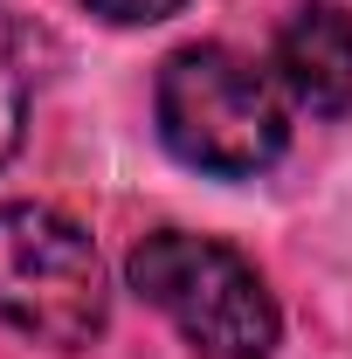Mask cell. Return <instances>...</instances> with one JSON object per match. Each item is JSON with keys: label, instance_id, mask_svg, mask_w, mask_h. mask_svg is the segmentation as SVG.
Masks as SVG:
<instances>
[{"label": "cell", "instance_id": "5", "mask_svg": "<svg viewBox=\"0 0 352 359\" xmlns=\"http://www.w3.org/2000/svg\"><path fill=\"white\" fill-rule=\"evenodd\" d=\"M28 125V35L0 14V159L21 145Z\"/></svg>", "mask_w": 352, "mask_h": 359}, {"label": "cell", "instance_id": "1", "mask_svg": "<svg viewBox=\"0 0 352 359\" xmlns=\"http://www.w3.org/2000/svg\"><path fill=\"white\" fill-rule=\"evenodd\" d=\"M152 104H159V138L173 145V159L221 180L263 173L290 145V118L276 104V83L256 62H242L235 48H215V42L173 48L159 62Z\"/></svg>", "mask_w": 352, "mask_h": 359}, {"label": "cell", "instance_id": "2", "mask_svg": "<svg viewBox=\"0 0 352 359\" xmlns=\"http://www.w3.org/2000/svg\"><path fill=\"white\" fill-rule=\"evenodd\" d=\"M132 290L152 311L173 318V332L194 346L201 359H269L276 353V297L256 276L249 256H235L215 235H180L159 228L125 256Z\"/></svg>", "mask_w": 352, "mask_h": 359}, {"label": "cell", "instance_id": "3", "mask_svg": "<svg viewBox=\"0 0 352 359\" xmlns=\"http://www.w3.org/2000/svg\"><path fill=\"white\" fill-rule=\"evenodd\" d=\"M0 318L55 353H76L104 332V263L97 242L42 201L0 208Z\"/></svg>", "mask_w": 352, "mask_h": 359}, {"label": "cell", "instance_id": "4", "mask_svg": "<svg viewBox=\"0 0 352 359\" xmlns=\"http://www.w3.org/2000/svg\"><path fill=\"white\" fill-rule=\"evenodd\" d=\"M276 83L304 104L311 118L352 111V14L311 0L276 28Z\"/></svg>", "mask_w": 352, "mask_h": 359}, {"label": "cell", "instance_id": "6", "mask_svg": "<svg viewBox=\"0 0 352 359\" xmlns=\"http://www.w3.org/2000/svg\"><path fill=\"white\" fill-rule=\"evenodd\" d=\"M90 14H104V21H118V28H145V21H166L180 14L187 0H83Z\"/></svg>", "mask_w": 352, "mask_h": 359}]
</instances>
